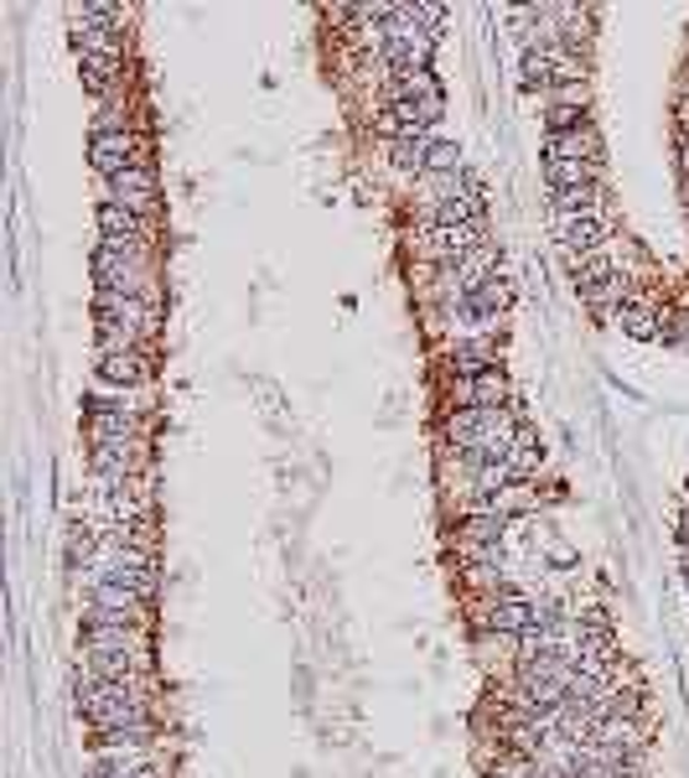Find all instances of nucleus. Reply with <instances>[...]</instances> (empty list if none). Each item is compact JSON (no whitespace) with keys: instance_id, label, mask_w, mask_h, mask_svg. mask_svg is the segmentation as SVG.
<instances>
[{"instance_id":"f257e3e1","label":"nucleus","mask_w":689,"mask_h":778,"mask_svg":"<svg viewBox=\"0 0 689 778\" xmlns=\"http://www.w3.org/2000/svg\"><path fill=\"white\" fill-rule=\"evenodd\" d=\"M79 717L89 721L94 732L156 721V711H151V680H119V685H83V690H79Z\"/></svg>"},{"instance_id":"f03ea898","label":"nucleus","mask_w":689,"mask_h":778,"mask_svg":"<svg viewBox=\"0 0 689 778\" xmlns=\"http://www.w3.org/2000/svg\"><path fill=\"white\" fill-rule=\"evenodd\" d=\"M509 374L492 363L482 374H452L446 380V399H452V410H503L509 405Z\"/></svg>"},{"instance_id":"7ed1b4c3","label":"nucleus","mask_w":689,"mask_h":778,"mask_svg":"<svg viewBox=\"0 0 689 778\" xmlns=\"http://www.w3.org/2000/svg\"><path fill=\"white\" fill-rule=\"evenodd\" d=\"M156 166L151 161H136V166H125L119 177L104 182V202H119V208H130L140 219H156Z\"/></svg>"},{"instance_id":"20e7f679","label":"nucleus","mask_w":689,"mask_h":778,"mask_svg":"<svg viewBox=\"0 0 689 778\" xmlns=\"http://www.w3.org/2000/svg\"><path fill=\"white\" fill-rule=\"evenodd\" d=\"M136 161H145V140H140L136 130H109V136L89 140V166H94L104 182L119 177V172L136 166Z\"/></svg>"},{"instance_id":"39448f33","label":"nucleus","mask_w":689,"mask_h":778,"mask_svg":"<svg viewBox=\"0 0 689 778\" xmlns=\"http://www.w3.org/2000/svg\"><path fill=\"white\" fill-rule=\"evenodd\" d=\"M119 680H145V654H79V690Z\"/></svg>"},{"instance_id":"423d86ee","label":"nucleus","mask_w":689,"mask_h":778,"mask_svg":"<svg viewBox=\"0 0 689 778\" xmlns=\"http://www.w3.org/2000/svg\"><path fill=\"white\" fill-rule=\"evenodd\" d=\"M98 380L109 384V390H140V384L151 380V353L145 348H130V353H104L98 359Z\"/></svg>"},{"instance_id":"0eeeda50","label":"nucleus","mask_w":689,"mask_h":778,"mask_svg":"<svg viewBox=\"0 0 689 778\" xmlns=\"http://www.w3.org/2000/svg\"><path fill=\"white\" fill-rule=\"evenodd\" d=\"M79 654H145V634L140 623H125V628H83L79 634Z\"/></svg>"},{"instance_id":"6e6552de","label":"nucleus","mask_w":689,"mask_h":778,"mask_svg":"<svg viewBox=\"0 0 689 778\" xmlns=\"http://www.w3.org/2000/svg\"><path fill=\"white\" fill-rule=\"evenodd\" d=\"M554 234H560L571 259H586L596 249H607V219L602 213H591V219H554Z\"/></svg>"},{"instance_id":"1a4fd4ad","label":"nucleus","mask_w":689,"mask_h":778,"mask_svg":"<svg viewBox=\"0 0 689 778\" xmlns=\"http://www.w3.org/2000/svg\"><path fill=\"white\" fill-rule=\"evenodd\" d=\"M94 223H98V240H115V244H125V240H151V234H156V223L140 219V213H130V208H119V202H98Z\"/></svg>"},{"instance_id":"9d476101","label":"nucleus","mask_w":689,"mask_h":778,"mask_svg":"<svg viewBox=\"0 0 689 778\" xmlns=\"http://www.w3.org/2000/svg\"><path fill=\"white\" fill-rule=\"evenodd\" d=\"M161 742L156 721H140V727H109V732H94V753H145Z\"/></svg>"},{"instance_id":"9b49d317","label":"nucleus","mask_w":689,"mask_h":778,"mask_svg":"<svg viewBox=\"0 0 689 778\" xmlns=\"http://www.w3.org/2000/svg\"><path fill=\"white\" fill-rule=\"evenodd\" d=\"M545 156H560V161H602V136L581 125V130H565V136H550L545 140Z\"/></svg>"},{"instance_id":"f8f14e48","label":"nucleus","mask_w":689,"mask_h":778,"mask_svg":"<svg viewBox=\"0 0 689 778\" xmlns=\"http://www.w3.org/2000/svg\"><path fill=\"white\" fill-rule=\"evenodd\" d=\"M431 146H435V136H399V140H389V161L405 177H425Z\"/></svg>"},{"instance_id":"ddd939ff","label":"nucleus","mask_w":689,"mask_h":778,"mask_svg":"<svg viewBox=\"0 0 689 778\" xmlns=\"http://www.w3.org/2000/svg\"><path fill=\"white\" fill-rule=\"evenodd\" d=\"M545 187L550 193H571V187H596V166L591 161H545Z\"/></svg>"},{"instance_id":"4468645a","label":"nucleus","mask_w":689,"mask_h":778,"mask_svg":"<svg viewBox=\"0 0 689 778\" xmlns=\"http://www.w3.org/2000/svg\"><path fill=\"white\" fill-rule=\"evenodd\" d=\"M617 322L628 327L632 338H653V333L664 327V322H658V306H653V297H638V291H632V297L617 306Z\"/></svg>"},{"instance_id":"2eb2a0df","label":"nucleus","mask_w":689,"mask_h":778,"mask_svg":"<svg viewBox=\"0 0 689 778\" xmlns=\"http://www.w3.org/2000/svg\"><path fill=\"white\" fill-rule=\"evenodd\" d=\"M477 654L482 664H503V670H518V659H524V634H477Z\"/></svg>"},{"instance_id":"dca6fc26","label":"nucleus","mask_w":689,"mask_h":778,"mask_svg":"<svg viewBox=\"0 0 689 778\" xmlns=\"http://www.w3.org/2000/svg\"><path fill=\"white\" fill-rule=\"evenodd\" d=\"M456 172H467V166H462V146H452V140H435L431 161H425V177H456Z\"/></svg>"},{"instance_id":"f3484780","label":"nucleus","mask_w":689,"mask_h":778,"mask_svg":"<svg viewBox=\"0 0 689 778\" xmlns=\"http://www.w3.org/2000/svg\"><path fill=\"white\" fill-rule=\"evenodd\" d=\"M679 560H685V587H689V556H685V550H679Z\"/></svg>"},{"instance_id":"a211bd4d","label":"nucleus","mask_w":689,"mask_h":778,"mask_svg":"<svg viewBox=\"0 0 689 778\" xmlns=\"http://www.w3.org/2000/svg\"><path fill=\"white\" fill-rule=\"evenodd\" d=\"M685 524H689V499H685Z\"/></svg>"}]
</instances>
